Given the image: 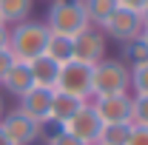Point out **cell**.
Segmentation results:
<instances>
[{
  "label": "cell",
  "mask_w": 148,
  "mask_h": 145,
  "mask_svg": "<svg viewBox=\"0 0 148 145\" xmlns=\"http://www.w3.org/2000/svg\"><path fill=\"white\" fill-rule=\"evenodd\" d=\"M49 26L43 20L26 17L9 26V54L20 60V63H32L34 57H40L46 51V43H49Z\"/></svg>",
  "instance_id": "obj_1"
},
{
  "label": "cell",
  "mask_w": 148,
  "mask_h": 145,
  "mask_svg": "<svg viewBox=\"0 0 148 145\" xmlns=\"http://www.w3.org/2000/svg\"><path fill=\"white\" fill-rule=\"evenodd\" d=\"M131 91V68L120 60H100L91 68V97L103 94H128Z\"/></svg>",
  "instance_id": "obj_2"
},
{
  "label": "cell",
  "mask_w": 148,
  "mask_h": 145,
  "mask_svg": "<svg viewBox=\"0 0 148 145\" xmlns=\"http://www.w3.org/2000/svg\"><path fill=\"white\" fill-rule=\"evenodd\" d=\"M49 26V31L54 34H66V37H77L80 31H86L91 23L83 12L80 0H51L49 6V17L43 20Z\"/></svg>",
  "instance_id": "obj_3"
},
{
  "label": "cell",
  "mask_w": 148,
  "mask_h": 145,
  "mask_svg": "<svg viewBox=\"0 0 148 145\" xmlns=\"http://www.w3.org/2000/svg\"><path fill=\"white\" fill-rule=\"evenodd\" d=\"M94 114L103 125H128L131 122V94H103V97H91Z\"/></svg>",
  "instance_id": "obj_4"
},
{
  "label": "cell",
  "mask_w": 148,
  "mask_h": 145,
  "mask_svg": "<svg viewBox=\"0 0 148 145\" xmlns=\"http://www.w3.org/2000/svg\"><path fill=\"white\" fill-rule=\"evenodd\" d=\"M0 128H3V134L12 140V145H34L37 140L43 137V122L32 120L29 114H23L20 108L3 114Z\"/></svg>",
  "instance_id": "obj_5"
},
{
  "label": "cell",
  "mask_w": 148,
  "mask_h": 145,
  "mask_svg": "<svg viewBox=\"0 0 148 145\" xmlns=\"http://www.w3.org/2000/svg\"><path fill=\"white\" fill-rule=\"evenodd\" d=\"M54 91L71 94V97H80V100H91V66H83L77 60L60 66Z\"/></svg>",
  "instance_id": "obj_6"
},
{
  "label": "cell",
  "mask_w": 148,
  "mask_h": 145,
  "mask_svg": "<svg viewBox=\"0 0 148 145\" xmlns=\"http://www.w3.org/2000/svg\"><path fill=\"white\" fill-rule=\"evenodd\" d=\"M106 40L108 37L103 34V29L97 26H88L86 31L74 37V51H71V60L83 63V66H97L100 60H106Z\"/></svg>",
  "instance_id": "obj_7"
},
{
  "label": "cell",
  "mask_w": 148,
  "mask_h": 145,
  "mask_svg": "<svg viewBox=\"0 0 148 145\" xmlns=\"http://www.w3.org/2000/svg\"><path fill=\"white\" fill-rule=\"evenodd\" d=\"M103 34L117 40V43H125V40H134V37L143 34V20H140V12H131V9H120L108 17V23L103 26Z\"/></svg>",
  "instance_id": "obj_8"
},
{
  "label": "cell",
  "mask_w": 148,
  "mask_h": 145,
  "mask_svg": "<svg viewBox=\"0 0 148 145\" xmlns=\"http://www.w3.org/2000/svg\"><path fill=\"white\" fill-rule=\"evenodd\" d=\"M60 128H63V131H69L71 137H77L80 142L94 145V142H97V134H100V128H103V122L97 120V114H94L91 103H86V105L77 111L69 122H63Z\"/></svg>",
  "instance_id": "obj_9"
},
{
  "label": "cell",
  "mask_w": 148,
  "mask_h": 145,
  "mask_svg": "<svg viewBox=\"0 0 148 145\" xmlns=\"http://www.w3.org/2000/svg\"><path fill=\"white\" fill-rule=\"evenodd\" d=\"M51 94L54 91L51 88H40V85H34V88H29L23 97H20V105L17 108L23 111V114H29L32 120H37V122H49V114H51Z\"/></svg>",
  "instance_id": "obj_10"
},
{
  "label": "cell",
  "mask_w": 148,
  "mask_h": 145,
  "mask_svg": "<svg viewBox=\"0 0 148 145\" xmlns=\"http://www.w3.org/2000/svg\"><path fill=\"white\" fill-rule=\"evenodd\" d=\"M0 85L9 91V94H14V97H23L29 88H34V80H32V71H29V63H20V60H14L12 66H9V71H6V77L0 80Z\"/></svg>",
  "instance_id": "obj_11"
},
{
  "label": "cell",
  "mask_w": 148,
  "mask_h": 145,
  "mask_svg": "<svg viewBox=\"0 0 148 145\" xmlns=\"http://www.w3.org/2000/svg\"><path fill=\"white\" fill-rule=\"evenodd\" d=\"M86 103H88V100H80V97H71V94L54 91V94H51V114H49V122H57V125L69 122Z\"/></svg>",
  "instance_id": "obj_12"
},
{
  "label": "cell",
  "mask_w": 148,
  "mask_h": 145,
  "mask_svg": "<svg viewBox=\"0 0 148 145\" xmlns=\"http://www.w3.org/2000/svg\"><path fill=\"white\" fill-rule=\"evenodd\" d=\"M29 71H32L34 85H40V88H51V91H54V85H57V74H60V63H54L51 57H46V54H40V57H34V60L29 63Z\"/></svg>",
  "instance_id": "obj_13"
},
{
  "label": "cell",
  "mask_w": 148,
  "mask_h": 145,
  "mask_svg": "<svg viewBox=\"0 0 148 145\" xmlns=\"http://www.w3.org/2000/svg\"><path fill=\"white\" fill-rule=\"evenodd\" d=\"M34 0H0V23L3 26H14L20 20L32 17Z\"/></svg>",
  "instance_id": "obj_14"
},
{
  "label": "cell",
  "mask_w": 148,
  "mask_h": 145,
  "mask_svg": "<svg viewBox=\"0 0 148 145\" xmlns=\"http://www.w3.org/2000/svg\"><path fill=\"white\" fill-rule=\"evenodd\" d=\"M80 3H83V12H86L88 23L97 29H103L108 23V17L117 12V0H80Z\"/></svg>",
  "instance_id": "obj_15"
},
{
  "label": "cell",
  "mask_w": 148,
  "mask_h": 145,
  "mask_svg": "<svg viewBox=\"0 0 148 145\" xmlns=\"http://www.w3.org/2000/svg\"><path fill=\"white\" fill-rule=\"evenodd\" d=\"M71 51H74V37L54 34V31H51L43 54L51 57V60H54V63H60V66H66V63H71Z\"/></svg>",
  "instance_id": "obj_16"
},
{
  "label": "cell",
  "mask_w": 148,
  "mask_h": 145,
  "mask_svg": "<svg viewBox=\"0 0 148 145\" xmlns=\"http://www.w3.org/2000/svg\"><path fill=\"white\" fill-rule=\"evenodd\" d=\"M120 60H123L128 68H137V66L148 63V46L143 43V37H134V40L120 43Z\"/></svg>",
  "instance_id": "obj_17"
},
{
  "label": "cell",
  "mask_w": 148,
  "mask_h": 145,
  "mask_svg": "<svg viewBox=\"0 0 148 145\" xmlns=\"http://www.w3.org/2000/svg\"><path fill=\"white\" fill-rule=\"evenodd\" d=\"M128 134H131V122L128 125H103L94 145H128Z\"/></svg>",
  "instance_id": "obj_18"
},
{
  "label": "cell",
  "mask_w": 148,
  "mask_h": 145,
  "mask_svg": "<svg viewBox=\"0 0 148 145\" xmlns=\"http://www.w3.org/2000/svg\"><path fill=\"white\" fill-rule=\"evenodd\" d=\"M131 91L134 97H148V63L131 68Z\"/></svg>",
  "instance_id": "obj_19"
},
{
  "label": "cell",
  "mask_w": 148,
  "mask_h": 145,
  "mask_svg": "<svg viewBox=\"0 0 148 145\" xmlns=\"http://www.w3.org/2000/svg\"><path fill=\"white\" fill-rule=\"evenodd\" d=\"M131 122L134 125H148V97H134V103H131Z\"/></svg>",
  "instance_id": "obj_20"
},
{
  "label": "cell",
  "mask_w": 148,
  "mask_h": 145,
  "mask_svg": "<svg viewBox=\"0 0 148 145\" xmlns=\"http://www.w3.org/2000/svg\"><path fill=\"white\" fill-rule=\"evenodd\" d=\"M46 145H86V142H80V140H77V137H71L69 131H63V128H57L54 134L49 137V142H46Z\"/></svg>",
  "instance_id": "obj_21"
},
{
  "label": "cell",
  "mask_w": 148,
  "mask_h": 145,
  "mask_svg": "<svg viewBox=\"0 0 148 145\" xmlns=\"http://www.w3.org/2000/svg\"><path fill=\"white\" fill-rule=\"evenodd\" d=\"M128 145H148V125H134V122H131Z\"/></svg>",
  "instance_id": "obj_22"
},
{
  "label": "cell",
  "mask_w": 148,
  "mask_h": 145,
  "mask_svg": "<svg viewBox=\"0 0 148 145\" xmlns=\"http://www.w3.org/2000/svg\"><path fill=\"white\" fill-rule=\"evenodd\" d=\"M145 3H148V0H117V6H120V9H131V12H140Z\"/></svg>",
  "instance_id": "obj_23"
},
{
  "label": "cell",
  "mask_w": 148,
  "mask_h": 145,
  "mask_svg": "<svg viewBox=\"0 0 148 145\" xmlns=\"http://www.w3.org/2000/svg\"><path fill=\"white\" fill-rule=\"evenodd\" d=\"M14 63V57L9 54V51H0V80L6 77V71H9V66Z\"/></svg>",
  "instance_id": "obj_24"
},
{
  "label": "cell",
  "mask_w": 148,
  "mask_h": 145,
  "mask_svg": "<svg viewBox=\"0 0 148 145\" xmlns=\"http://www.w3.org/2000/svg\"><path fill=\"white\" fill-rule=\"evenodd\" d=\"M0 51H9V26H0Z\"/></svg>",
  "instance_id": "obj_25"
},
{
  "label": "cell",
  "mask_w": 148,
  "mask_h": 145,
  "mask_svg": "<svg viewBox=\"0 0 148 145\" xmlns=\"http://www.w3.org/2000/svg\"><path fill=\"white\" fill-rule=\"evenodd\" d=\"M140 20H143V29H148V3L140 9Z\"/></svg>",
  "instance_id": "obj_26"
},
{
  "label": "cell",
  "mask_w": 148,
  "mask_h": 145,
  "mask_svg": "<svg viewBox=\"0 0 148 145\" xmlns=\"http://www.w3.org/2000/svg\"><path fill=\"white\" fill-rule=\"evenodd\" d=\"M0 145H12V140H9V137L3 134V128H0Z\"/></svg>",
  "instance_id": "obj_27"
},
{
  "label": "cell",
  "mask_w": 148,
  "mask_h": 145,
  "mask_svg": "<svg viewBox=\"0 0 148 145\" xmlns=\"http://www.w3.org/2000/svg\"><path fill=\"white\" fill-rule=\"evenodd\" d=\"M3 114H6V105H3V94H0V120H3Z\"/></svg>",
  "instance_id": "obj_28"
},
{
  "label": "cell",
  "mask_w": 148,
  "mask_h": 145,
  "mask_svg": "<svg viewBox=\"0 0 148 145\" xmlns=\"http://www.w3.org/2000/svg\"><path fill=\"white\" fill-rule=\"evenodd\" d=\"M140 37H143V43L148 46V29H143V34H140Z\"/></svg>",
  "instance_id": "obj_29"
},
{
  "label": "cell",
  "mask_w": 148,
  "mask_h": 145,
  "mask_svg": "<svg viewBox=\"0 0 148 145\" xmlns=\"http://www.w3.org/2000/svg\"><path fill=\"white\" fill-rule=\"evenodd\" d=\"M0 26H3V23H0Z\"/></svg>",
  "instance_id": "obj_30"
}]
</instances>
